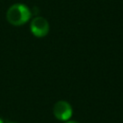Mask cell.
I'll return each mask as SVG.
<instances>
[{"label":"cell","mask_w":123,"mask_h":123,"mask_svg":"<svg viewBox=\"0 0 123 123\" xmlns=\"http://www.w3.org/2000/svg\"><path fill=\"white\" fill-rule=\"evenodd\" d=\"M32 12L30 9L23 4H14L7 11V20L14 26L25 24L31 18Z\"/></svg>","instance_id":"1"},{"label":"cell","mask_w":123,"mask_h":123,"mask_svg":"<svg viewBox=\"0 0 123 123\" xmlns=\"http://www.w3.org/2000/svg\"><path fill=\"white\" fill-rule=\"evenodd\" d=\"M31 32L37 37H43L49 32V23L48 21L41 16L35 17L31 22Z\"/></svg>","instance_id":"2"},{"label":"cell","mask_w":123,"mask_h":123,"mask_svg":"<svg viewBox=\"0 0 123 123\" xmlns=\"http://www.w3.org/2000/svg\"><path fill=\"white\" fill-rule=\"evenodd\" d=\"M53 112L57 119L61 121H66L72 115V108L68 102L62 100V101H58L54 105Z\"/></svg>","instance_id":"3"},{"label":"cell","mask_w":123,"mask_h":123,"mask_svg":"<svg viewBox=\"0 0 123 123\" xmlns=\"http://www.w3.org/2000/svg\"><path fill=\"white\" fill-rule=\"evenodd\" d=\"M65 123H79V122H77V121H67V122H65Z\"/></svg>","instance_id":"4"},{"label":"cell","mask_w":123,"mask_h":123,"mask_svg":"<svg viewBox=\"0 0 123 123\" xmlns=\"http://www.w3.org/2000/svg\"><path fill=\"white\" fill-rule=\"evenodd\" d=\"M0 123H3V120H2L1 118H0Z\"/></svg>","instance_id":"5"},{"label":"cell","mask_w":123,"mask_h":123,"mask_svg":"<svg viewBox=\"0 0 123 123\" xmlns=\"http://www.w3.org/2000/svg\"><path fill=\"white\" fill-rule=\"evenodd\" d=\"M8 123H17V122H8Z\"/></svg>","instance_id":"6"}]
</instances>
